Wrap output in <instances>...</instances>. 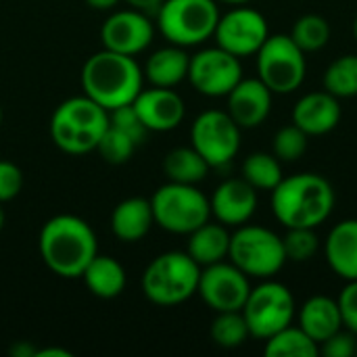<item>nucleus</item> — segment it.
Segmentation results:
<instances>
[{
    "label": "nucleus",
    "mask_w": 357,
    "mask_h": 357,
    "mask_svg": "<svg viewBox=\"0 0 357 357\" xmlns=\"http://www.w3.org/2000/svg\"><path fill=\"white\" fill-rule=\"evenodd\" d=\"M264 351L268 357H318L320 345L299 326L289 324L287 328L266 339Z\"/></svg>",
    "instance_id": "nucleus-27"
},
{
    "label": "nucleus",
    "mask_w": 357,
    "mask_h": 357,
    "mask_svg": "<svg viewBox=\"0 0 357 357\" xmlns=\"http://www.w3.org/2000/svg\"><path fill=\"white\" fill-rule=\"evenodd\" d=\"M287 261L305 264L312 257H316L320 249V241L316 234V228H289L287 236H282Z\"/></svg>",
    "instance_id": "nucleus-33"
},
{
    "label": "nucleus",
    "mask_w": 357,
    "mask_h": 357,
    "mask_svg": "<svg viewBox=\"0 0 357 357\" xmlns=\"http://www.w3.org/2000/svg\"><path fill=\"white\" fill-rule=\"evenodd\" d=\"M142 69L134 56L107 48L88 56L82 67L84 94L107 111L132 105L142 90Z\"/></svg>",
    "instance_id": "nucleus-3"
},
{
    "label": "nucleus",
    "mask_w": 357,
    "mask_h": 357,
    "mask_svg": "<svg viewBox=\"0 0 357 357\" xmlns=\"http://www.w3.org/2000/svg\"><path fill=\"white\" fill-rule=\"evenodd\" d=\"M220 2H226V4H234V6H241V4H247L251 0H220Z\"/></svg>",
    "instance_id": "nucleus-42"
},
{
    "label": "nucleus",
    "mask_w": 357,
    "mask_h": 357,
    "mask_svg": "<svg viewBox=\"0 0 357 357\" xmlns=\"http://www.w3.org/2000/svg\"><path fill=\"white\" fill-rule=\"evenodd\" d=\"M107 128L109 111L86 94L63 100L50 117V136L54 144L69 155L96 151Z\"/></svg>",
    "instance_id": "nucleus-4"
},
{
    "label": "nucleus",
    "mask_w": 357,
    "mask_h": 357,
    "mask_svg": "<svg viewBox=\"0 0 357 357\" xmlns=\"http://www.w3.org/2000/svg\"><path fill=\"white\" fill-rule=\"evenodd\" d=\"M109 126L128 134L136 144H140L144 138H146V128L144 123L140 121L134 105H123V107H117L113 111H109Z\"/></svg>",
    "instance_id": "nucleus-35"
},
{
    "label": "nucleus",
    "mask_w": 357,
    "mask_h": 357,
    "mask_svg": "<svg viewBox=\"0 0 357 357\" xmlns=\"http://www.w3.org/2000/svg\"><path fill=\"white\" fill-rule=\"evenodd\" d=\"M310 136L295 123L280 128L272 140V153L278 161H297L305 155Z\"/></svg>",
    "instance_id": "nucleus-32"
},
{
    "label": "nucleus",
    "mask_w": 357,
    "mask_h": 357,
    "mask_svg": "<svg viewBox=\"0 0 357 357\" xmlns=\"http://www.w3.org/2000/svg\"><path fill=\"white\" fill-rule=\"evenodd\" d=\"M324 90L339 100L357 96V54H343L326 67Z\"/></svg>",
    "instance_id": "nucleus-29"
},
{
    "label": "nucleus",
    "mask_w": 357,
    "mask_h": 357,
    "mask_svg": "<svg viewBox=\"0 0 357 357\" xmlns=\"http://www.w3.org/2000/svg\"><path fill=\"white\" fill-rule=\"evenodd\" d=\"M201 266L184 251H167L157 255L142 272L144 297L161 307H172L197 295Z\"/></svg>",
    "instance_id": "nucleus-5"
},
{
    "label": "nucleus",
    "mask_w": 357,
    "mask_h": 357,
    "mask_svg": "<svg viewBox=\"0 0 357 357\" xmlns=\"http://www.w3.org/2000/svg\"><path fill=\"white\" fill-rule=\"evenodd\" d=\"M88 6H92L94 10H109L113 6H117L119 0H86Z\"/></svg>",
    "instance_id": "nucleus-40"
},
{
    "label": "nucleus",
    "mask_w": 357,
    "mask_h": 357,
    "mask_svg": "<svg viewBox=\"0 0 357 357\" xmlns=\"http://www.w3.org/2000/svg\"><path fill=\"white\" fill-rule=\"evenodd\" d=\"M23 188V174L21 169L6 159H0V205L13 201Z\"/></svg>",
    "instance_id": "nucleus-37"
},
{
    "label": "nucleus",
    "mask_w": 357,
    "mask_h": 357,
    "mask_svg": "<svg viewBox=\"0 0 357 357\" xmlns=\"http://www.w3.org/2000/svg\"><path fill=\"white\" fill-rule=\"evenodd\" d=\"M270 27L266 17L249 6H236L226 15H220L213 38L220 48L243 59L257 54L261 44L268 40Z\"/></svg>",
    "instance_id": "nucleus-13"
},
{
    "label": "nucleus",
    "mask_w": 357,
    "mask_h": 357,
    "mask_svg": "<svg viewBox=\"0 0 357 357\" xmlns=\"http://www.w3.org/2000/svg\"><path fill=\"white\" fill-rule=\"evenodd\" d=\"M209 169V163L192 146H178L163 159L165 178L178 184H199L207 178Z\"/></svg>",
    "instance_id": "nucleus-26"
},
{
    "label": "nucleus",
    "mask_w": 357,
    "mask_h": 357,
    "mask_svg": "<svg viewBox=\"0 0 357 357\" xmlns=\"http://www.w3.org/2000/svg\"><path fill=\"white\" fill-rule=\"evenodd\" d=\"M0 126H2V107H0Z\"/></svg>",
    "instance_id": "nucleus-45"
},
{
    "label": "nucleus",
    "mask_w": 357,
    "mask_h": 357,
    "mask_svg": "<svg viewBox=\"0 0 357 357\" xmlns=\"http://www.w3.org/2000/svg\"><path fill=\"white\" fill-rule=\"evenodd\" d=\"M230 251V232L224 224H211L205 222L197 230L188 234V247L186 253L201 266H211L218 261H224Z\"/></svg>",
    "instance_id": "nucleus-24"
},
{
    "label": "nucleus",
    "mask_w": 357,
    "mask_h": 357,
    "mask_svg": "<svg viewBox=\"0 0 357 357\" xmlns=\"http://www.w3.org/2000/svg\"><path fill=\"white\" fill-rule=\"evenodd\" d=\"M126 2L138 10H157L163 4V0H126Z\"/></svg>",
    "instance_id": "nucleus-39"
},
{
    "label": "nucleus",
    "mask_w": 357,
    "mask_h": 357,
    "mask_svg": "<svg viewBox=\"0 0 357 357\" xmlns=\"http://www.w3.org/2000/svg\"><path fill=\"white\" fill-rule=\"evenodd\" d=\"M136 146H138V144H136L128 134H123V132H119V130H115V128L109 126L107 132L102 134V138H100L96 151L100 153V157H102L107 163L121 165V163L130 161V157H132V153H134Z\"/></svg>",
    "instance_id": "nucleus-34"
},
{
    "label": "nucleus",
    "mask_w": 357,
    "mask_h": 357,
    "mask_svg": "<svg viewBox=\"0 0 357 357\" xmlns=\"http://www.w3.org/2000/svg\"><path fill=\"white\" fill-rule=\"evenodd\" d=\"M356 356H357V354H356Z\"/></svg>",
    "instance_id": "nucleus-46"
},
{
    "label": "nucleus",
    "mask_w": 357,
    "mask_h": 357,
    "mask_svg": "<svg viewBox=\"0 0 357 357\" xmlns=\"http://www.w3.org/2000/svg\"><path fill=\"white\" fill-rule=\"evenodd\" d=\"M228 257L249 278L259 280L276 276L287 264L282 236L266 226L249 224L238 226L236 232L230 234Z\"/></svg>",
    "instance_id": "nucleus-7"
},
{
    "label": "nucleus",
    "mask_w": 357,
    "mask_h": 357,
    "mask_svg": "<svg viewBox=\"0 0 357 357\" xmlns=\"http://www.w3.org/2000/svg\"><path fill=\"white\" fill-rule=\"evenodd\" d=\"M337 303L341 310L343 328L357 335V280H347L345 289L337 297Z\"/></svg>",
    "instance_id": "nucleus-38"
},
{
    "label": "nucleus",
    "mask_w": 357,
    "mask_h": 357,
    "mask_svg": "<svg viewBox=\"0 0 357 357\" xmlns=\"http://www.w3.org/2000/svg\"><path fill=\"white\" fill-rule=\"evenodd\" d=\"M209 205L211 215L220 224L238 228L253 218L257 209V190L245 178H230L213 190Z\"/></svg>",
    "instance_id": "nucleus-17"
},
{
    "label": "nucleus",
    "mask_w": 357,
    "mask_h": 357,
    "mask_svg": "<svg viewBox=\"0 0 357 357\" xmlns=\"http://www.w3.org/2000/svg\"><path fill=\"white\" fill-rule=\"evenodd\" d=\"M351 29H354V38H356V42H357V17L354 19V27H351Z\"/></svg>",
    "instance_id": "nucleus-43"
},
{
    "label": "nucleus",
    "mask_w": 357,
    "mask_h": 357,
    "mask_svg": "<svg viewBox=\"0 0 357 357\" xmlns=\"http://www.w3.org/2000/svg\"><path fill=\"white\" fill-rule=\"evenodd\" d=\"M38 357H48V356H59V357H69L71 354L65 351V349H42V351H36Z\"/></svg>",
    "instance_id": "nucleus-41"
},
{
    "label": "nucleus",
    "mask_w": 357,
    "mask_h": 357,
    "mask_svg": "<svg viewBox=\"0 0 357 357\" xmlns=\"http://www.w3.org/2000/svg\"><path fill=\"white\" fill-rule=\"evenodd\" d=\"M243 178L255 190H274L284 176L274 153H251L243 161Z\"/></svg>",
    "instance_id": "nucleus-28"
},
{
    "label": "nucleus",
    "mask_w": 357,
    "mask_h": 357,
    "mask_svg": "<svg viewBox=\"0 0 357 357\" xmlns=\"http://www.w3.org/2000/svg\"><path fill=\"white\" fill-rule=\"evenodd\" d=\"M291 38L305 54L318 52L331 42V23L322 15H303L295 21Z\"/></svg>",
    "instance_id": "nucleus-30"
},
{
    "label": "nucleus",
    "mask_w": 357,
    "mask_h": 357,
    "mask_svg": "<svg viewBox=\"0 0 357 357\" xmlns=\"http://www.w3.org/2000/svg\"><path fill=\"white\" fill-rule=\"evenodd\" d=\"M209 335L211 341L224 349H236L251 337L243 312H220L211 322Z\"/></svg>",
    "instance_id": "nucleus-31"
},
{
    "label": "nucleus",
    "mask_w": 357,
    "mask_h": 357,
    "mask_svg": "<svg viewBox=\"0 0 357 357\" xmlns=\"http://www.w3.org/2000/svg\"><path fill=\"white\" fill-rule=\"evenodd\" d=\"M324 253L339 278L357 280V220H343L328 232Z\"/></svg>",
    "instance_id": "nucleus-20"
},
{
    "label": "nucleus",
    "mask_w": 357,
    "mask_h": 357,
    "mask_svg": "<svg viewBox=\"0 0 357 357\" xmlns=\"http://www.w3.org/2000/svg\"><path fill=\"white\" fill-rule=\"evenodd\" d=\"M343 109L335 94L328 90L307 92L293 107V123L307 136H322L333 132L341 121Z\"/></svg>",
    "instance_id": "nucleus-19"
},
{
    "label": "nucleus",
    "mask_w": 357,
    "mask_h": 357,
    "mask_svg": "<svg viewBox=\"0 0 357 357\" xmlns=\"http://www.w3.org/2000/svg\"><path fill=\"white\" fill-rule=\"evenodd\" d=\"M272 96L274 92L259 77H243L226 96L228 115L241 130H253L268 119L272 111Z\"/></svg>",
    "instance_id": "nucleus-18"
},
{
    "label": "nucleus",
    "mask_w": 357,
    "mask_h": 357,
    "mask_svg": "<svg viewBox=\"0 0 357 357\" xmlns=\"http://www.w3.org/2000/svg\"><path fill=\"white\" fill-rule=\"evenodd\" d=\"M151 209L155 224L172 234H190L211 218L209 199L197 184H163L155 190Z\"/></svg>",
    "instance_id": "nucleus-6"
},
{
    "label": "nucleus",
    "mask_w": 357,
    "mask_h": 357,
    "mask_svg": "<svg viewBox=\"0 0 357 357\" xmlns=\"http://www.w3.org/2000/svg\"><path fill=\"white\" fill-rule=\"evenodd\" d=\"M190 146L209 167L228 165L241 149V128L228 111H203L190 128Z\"/></svg>",
    "instance_id": "nucleus-11"
},
{
    "label": "nucleus",
    "mask_w": 357,
    "mask_h": 357,
    "mask_svg": "<svg viewBox=\"0 0 357 357\" xmlns=\"http://www.w3.org/2000/svg\"><path fill=\"white\" fill-rule=\"evenodd\" d=\"M153 209L151 201L142 197H130L121 201L111 213V230L123 243L142 241L153 228Z\"/></svg>",
    "instance_id": "nucleus-22"
},
{
    "label": "nucleus",
    "mask_w": 357,
    "mask_h": 357,
    "mask_svg": "<svg viewBox=\"0 0 357 357\" xmlns=\"http://www.w3.org/2000/svg\"><path fill=\"white\" fill-rule=\"evenodd\" d=\"M272 213L289 228H318L335 209L333 184L320 174H293L272 190Z\"/></svg>",
    "instance_id": "nucleus-2"
},
{
    "label": "nucleus",
    "mask_w": 357,
    "mask_h": 357,
    "mask_svg": "<svg viewBox=\"0 0 357 357\" xmlns=\"http://www.w3.org/2000/svg\"><path fill=\"white\" fill-rule=\"evenodd\" d=\"M153 23L144 10L130 8L113 13L100 27V40L107 50L134 56L153 42Z\"/></svg>",
    "instance_id": "nucleus-15"
},
{
    "label": "nucleus",
    "mask_w": 357,
    "mask_h": 357,
    "mask_svg": "<svg viewBox=\"0 0 357 357\" xmlns=\"http://www.w3.org/2000/svg\"><path fill=\"white\" fill-rule=\"evenodd\" d=\"M357 354V335L351 331H339L326 341L320 343V356L326 357H354Z\"/></svg>",
    "instance_id": "nucleus-36"
},
{
    "label": "nucleus",
    "mask_w": 357,
    "mask_h": 357,
    "mask_svg": "<svg viewBox=\"0 0 357 357\" xmlns=\"http://www.w3.org/2000/svg\"><path fill=\"white\" fill-rule=\"evenodd\" d=\"M40 257L61 278H82L86 266L98 253L96 234L77 215H54L40 230Z\"/></svg>",
    "instance_id": "nucleus-1"
},
{
    "label": "nucleus",
    "mask_w": 357,
    "mask_h": 357,
    "mask_svg": "<svg viewBox=\"0 0 357 357\" xmlns=\"http://www.w3.org/2000/svg\"><path fill=\"white\" fill-rule=\"evenodd\" d=\"M299 328L307 333L318 345L343 328V318L337 299L314 295L299 307Z\"/></svg>",
    "instance_id": "nucleus-21"
},
{
    "label": "nucleus",
    "mask_w": 357,
    "mask_h": 357,
    "mask_svg": "<svg viewBox=\"0 0 357 357\" xmlns=\"http://www.w3.org/2000/svg\"><path fill=\"white\" fill-rule=\"evenodd\" d=\"M132 105L149 132L176 130L186 115V105L182 96L172 88L153 86L149 90H140Z\"/></svg>",
    "instance_id": "nucleus-16"
},
{
    "label": "nucleus",
    "mask_w": 357,
    "mask_h": 357,
    "mask_svg": "<svg viewBox=\"0 0 357 357\" xmlns=\"http://www.w3.org/2000/svg\"><path fill=\"white\" fill-rule=\"evenodd\" d=\"M2 226H4V211H2V207H0V230H2Z\"/></svg>",
    "instance_id": "nucleus-44"
},
{
    "label": "nucleus",
    "mask_w": 357,
    "mask_h": 357,
    "mask_svg": "<svg viewBox=\"0 0 357 357\" xmlns=\"http://www.w3.org/2000/svg\"><path fill=\"white\" fill-rule=\"evenodd\" d=\"M186 79L203 96H228V92L243 79V65L238 56L220 46L205 48L190 56Z\"/></svg>",
    "instance_id": "nucleus-12"
},
{
    "label": "nucleus",
    "mask_w": 357,
    "mask_h": 357,
    "mask_svg": "<svg viewBox=\"0 0 357 357\" xmlns=\"http://www.w3.org/2000/svg\"><path fill=\"white\" fill-rule=\"evenodd\" d=\"M188 63L190 56L186 54V50L182 46L172 44L155 50L149 56L144 75L157 88H174L188 77Z\"/></svg>",
    "instance_id": "nucleus-23"
},
{
    "label": "nucleus",
    "mask_w": 357,
    "mask_h": 357,
    "mask_svg": "<svg viewBox=\"0 0 357 357\" xmlns=\"http://www.w3.org/2000/svg\"><path fill=\"white\" fill-rule=\"evenodd\" d=\"M82 278H84L88 291L98 299H115L126 289L123 266L117 259H113L109 255H100V253H96L92 257V261L86 266Z\"/></svg>",
    "instance_id": "nucleus-25"
},
{
    "label": "nucleus",
    "mask_w": 357,
    "mask_h": 357,
    "mask_svg": "<svg viewBox=\"0 0 357 357\" xmlns=\"http://www.w3.org/2000/svg\"><path fill=\"white\" fill-rule=\"evenodd\" d=\"M220 21L215 0H163L157 8V25L176 46H197L209 40Z\"/></svg>",
    "instance_id": "nucleus-8"
},
{
    "label": "nucleus",
    "mask_w": 357,
    "mask_h": 357,
    "mask_svg": "<svg viewBox=\"0 0 357 357\" xmlns=\"http://www.w3.org/2000/svg\"><path fill=\"white\" fill-rule=\"evenodd\" d=\"M197 293L215 314L241 312L251 293V282L249 276L232 261H218L201 270Z\"/></svg>",
    "instance_id": "nucleus-14"
},
{
    "label": "nucleus",
    "mask_w": 357,
    "mask_h": 357,
    "mask_svg": "<svg viewBox=\"0 0 357 357\" xmlns=\"http://www.w3.org/2000/svg\"><path fill=\"white\" fill-rule=\"evenodd\" d=\"M241 312L245 316L251 337L266 341L278 331L293 324L297 305L287 284L266 278L261 284L251 287V293Z\"/></svg>",
    "instance_id": "nucleus-9"
},
{
    "label": "nucleus",
    "mask_w": 357,
    "mask_h": 357,
    "mask_svg": "<svg viewBox=\"0 0 357 357\" xmlns=\"http://www.w3.org/2000/svg\"><path fill=\"white\" fill-rule=\"evenodd\" d=\"M307 73L305 52L295 44L291 33L268 36L257 50V77L274 94L295 92Z\"/></svg>",
    "instance_id": "nucleus-10"
}]
</instances>
